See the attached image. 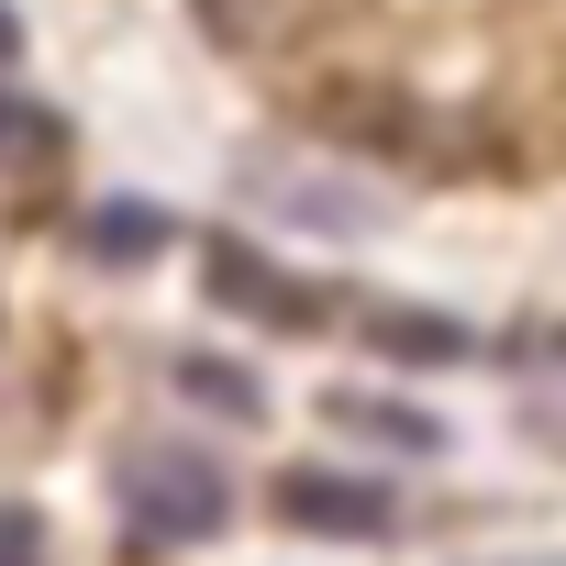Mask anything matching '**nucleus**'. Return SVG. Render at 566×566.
Returning <instances> with one entry per match:
<instances>
[{
	"mask_svg": "<svg viewBox=\"0 0 566 566\" xmlns=\"http://www.w3.org/2000/svg\"><path fill=\"white\" fill-rule=\"evenodd\" d=\"M112 500H123V533H134V544H200V533H222V511H233L222 467L189 455V444H134V455L112 467Z\"/></svg>",
	"mask_w": 566,
	"mask_h": 566,
	"instance_id": "obj_1",
	"label": "nucleus"
},
{
	"mask_svg": "<svg viewBox=\"0 0 566 566\" xmlns=\"http://www.w3.org/2000/svg\"><path fill=\"white\" fill-rule=\"evenodd\" d=\"M200 290H211L233 323H266V334H323V290H301L290 266H266L244 233H211V244H200Z\"/></svg>",
	"mask_w": 566,
	"mask_h": 566,
	"instance_id": "obj_2",
	"label": "nucleus"
},
{
	"mask_svg": "<svg viewBox=\"0 0 566 566\" xmlns=\"http://www.w3.org/2000/svg\"><path fill=\"white\" fill-rule=\"evenodd\" d=\"M301 123H312L323 145H345V156H411L422 101H411V90H389V78H312Z\"/></svg>",
	"mask_w": 566,
	"mask_h": 566,
	"instance_id": "obj_3",
	"label": "nucleus"
},
{
	"mask_svg": "<svg viewBox=\"0 0 566 566\" xmlns=\"http://www.w3.org/2000/svg\"><path fill=\"white\" fill-rule=\"evenodd\" d=\"M244 200L277 211V222H312V233H367V222H378V189L323 178V167H290V156H255V167H244Z\"/></svg>",
	"mask_w": 566,
	"mask_h": 566,
	"instance_id": "obj_4",
	"label": "nucleus"
},
{
	"mask_svg": "<svg viewBox=\"0 0 566 566\" xmlns=\"http://www.w3.org/2000/svg\"><path fill=\"white\" fill-rule=\"evenodd\" d=\"M277 522H290V533H334V544H367V533L400 522V500L367 489V478H334V467H290V478H277Z\"/></svg>",
	"mask_w": 566,
	"mask_h": 566,
	"instance_id": "obj_5",
	"label": "nucleus"
},
{
	"mask_svg": "<svg viewBox=\"0 0 566 566\" xmlns=\"http://www.w3.org/2000/svg\"><path fill=\"white\" fill-rule=\"evenodd\" d=\"M323 411H334L345 433H367V444H400V455H433V444H444V422H433V411H411V400H378V389H334Z\"/></svg>",
	"mask_w": 566,
	"mask_h": 566,
	"instance_id": "obj_6",
	"label": "nucleus"
},
{
	"mask_svg": "<svg viewBox=\"0 0 566 566\" xmlns=\"http://www.w3.org/2000/svg\"><path fill=\"white\" fill-rule=\"evenodd\" d=\"M367 345H378V356H411V367H455V356H478V334H455L444 312H389V301L367 312Z\"/></svg>",
	"mask_w": 566,
	"mask_h": 566,
	"instance_id": "obj_7",
	"label": "nucleus"
},
{
	"mask_svg": "<svg viewBox=\"0 0 566 566\" xmlns=\"http://www.w3.org/2000/svg\"><path fill=\"white\" fill-rule=\"evenodd\" d=\"M189 12H200V34H211V45L266 56L277 34H290V12H301V0H189Z\"/></svg>",
	"mask_w": 566,
	"mask_h": 566,
	"instance_id": "obj_8",
	"label": "nucleus"
},
{
	"mask_svg": "<svg viewBox=\"0 0 566 566\" xmlns=\"http://www.w3.org/2000/svg\"><path fill=\"white\" fill-rule=\"evenodd\" d=\"M156 244H167V211H156V200H112V211H90V255H101V266H145Z\"/></svg>",
	"mask_w": 566,
	"mask_h": 566,
	"instance_id": "obj_9",
	"label": "nucleus"
},
{
	"mask_svg": "<svg viewBox=\"0 0 566 566\" xmlns=\"http://www.w3.org/2000/svg\"><path fill=\"white\" fill-rule=\"evenodd\" d=\"M178 389H189V400H211L222 422H255V411H266L255 367H233V356H178Z\"/></svg>",
	"mask_w": 566,
	"mask_h": 566,
	"instance_id": "obj_10",
	"label": "nucleus"
},
{
	"mask_svg": "<svg viewBox=\"0 0 566 566\" xmlns=\"http://www.w3.org/2000/svg\"><path fill=\"white\" fill-rule=\"evenodd\" d=\"M67 145V123L56 112H34V101H0V167H45Z\"/></svg>",
	"mask_w": 566,
	"mask_h": 566,
	"instance_id": "obj_11",
	"label": "nucleus"
},
{
	"mask_svg": "<svg viewBox=\"0 0 566 566\" xmlns=\"http://www.w3.org/2000/svg\"><path fill=\"white\" fill-rule=\"evenodd\" d=\"M0 566H45V544H34V522H23V511H0Z\"/></svg>",
	"mask_w": 566,
	"mask_h": 566,
	"instance_id": "obj_12",
	"label": "nucleus"
},
{
	"mask_svg": "<svg viewBox=\"0 0 566 566\" xmlns=\"http://www.w3.org/2000/svg\"><path fill=\"white\" fill-rule=\"evenodd\" d=\"M23 56V23H12V0H0V67H12Z\"/></svg>",
	"mask_w": 566,
	"mask_h": 566,
	"instance_id": "obj_13",
	"label": "nucleus"
}]
</instances>
